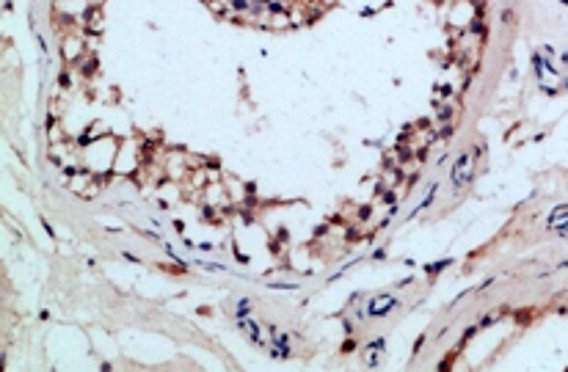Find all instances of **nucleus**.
Wrapping results in <instances>:
<instances>
[{
    "label": "nucleus",
    "instance_id": "obj_1",
    "mask_svg": "<svg viewBox=\"0 0 568 372\" xmlns=\"http://www.w3.org/2000/svg\"><path fill=\"white\" fill-rule=\"evenodd\" d=\"M469 174H472V157H469V155L458 157V163H455V168H453V182H455V188H458V185H466V182H469Z\"/></svg>",
    "mask_w": 568,
    "mask_h": 372
},
{
    "label": "nucleus",
    "instance_id": "obj_2",
    "mask_svg": "<svg viewBox=\"0 0 568 372\" xmlns=\"http://www.w3.org/2000/svg\"><path fill=\"white\" fill-rule=\"evenodd\" d=\"M392 303H395V300H392V295H381V298H375L370 303V312H372V315H384V309H389Z\"/></svg>",
    "mask_w": 568,
    "mask_h": 372
},
{
    "label": "nucleus",
    "instance_id": "obj_3",
    "mask_svg": "<svg viewBox=\"0 0 568 372\" xmlns=\"http://www.w3.org/2000/svg\"><path fill=\"white\" fill-rule=\"evenodd\" d=\"M237 309H240L237 315H240V317H245V315H248V300H240V306H237Z\"/></svg>",
    "mask_w": 568,
    "mask_h": 372
}]
</instances>
